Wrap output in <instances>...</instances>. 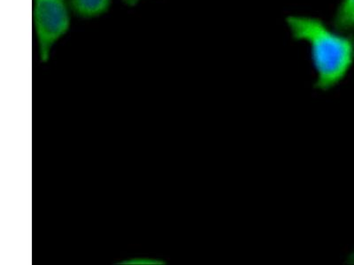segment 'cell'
I'll return each instance as SVG.
<instances>
[{"mask_svg":"<svg viewBox=\"0 0 354 265\" xmlns=\"http://www.w3.org/2000/svg\"><path fill=\"white\" fill-rule=\"evenodd\" d=\"M286 24L294 39L309 46L315 71V87L331 90L348 74L354 63V37L320 18L309 15H290Z\"/></svg>","mask_w":354,"mask_h":265,"instance_id":"1","label":"cell"},{"mask_svg":"<svg viewBox=\"0 0 354 265\" xmlns=\"http://www.w3.org/2000/svg\"><path fill=\"white\" fill-rule=\"evenodd\" d=\"M33 25L41 63L49 61L53 46L71 23L68 0H33Z\"/></svg>","mask_w":354,"mask_h":265,"instance_id":"2","label":"cell"},{"mask_svg":"<svg viewBox=\"0 0 354 265\" xmlns=\"http://www.w3.org/2000/svg\"><path fill=\"white\" fill-rule=\"evenodd\" d=\"M68 3L73 14L80 18L91 19L105 14L112 0H68Z\"/></svg>","mask_w":354,"mask_h":265,"instance_id":"3","label":"cell"},{"mask_svg":"<svg viewBox=\"0 0 354 265\" xmlns=\"http://www.w3.org/2000/svg\"><path fill=\"white\" fill-rule=\"evenodd\" d=\"M333 27L347 33L354 30V0H340L335 12Z\"/></svg>","mask_w":354,"mask_h":265,"instance_id":"4","label":"cell"},{"mask_svg":"<svg viewBox=\"0 0 354 265\" xmlns=\"http://www.w3.org/2000/svg\"><path fill=\"white\" fill-rule=\"evenodd\" d=\"M118 265H164L165 261L159 259H151V258H132V259L125 260L117 263Z\"/></svg>","mask_w":354,"mask_h":265,"instance_id":"5","label":"cell"},{"mask_svg":"<svg viewBox=\"0 0 354 265\" xmlns=\"http://www.w3.org/2000/svg\"><path fill=\"white\" fill-rule=\"evenodd\" d=\"M122 1L124 2L126 5L134 6L137 5L140 0H122Z\"/></svg>","mask_w":354,"mask_h":265,"instance_id":"6","label":"cell"},{"mask_svg":"<svg viewBox=\"0 0 354 265\" xmlns=\"http://www.w3.org/2000/svg\"><path fill=\"white\" fill-rule=\"evenodd\" d=\"M348 263L354 264V251L353 252L352 254L350 255Z\"/></svg>","mask_w":354,"mask_h":265,"instance_id":"7","label":"cell"}]
</instances>
